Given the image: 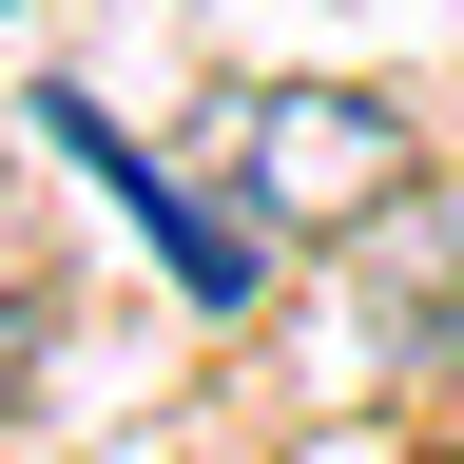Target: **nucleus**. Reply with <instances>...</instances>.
I'll list each match as a JSON object with an SVG mask.
<instances>
[{
  "label": "nucleus",
  "mask_w": 464,
  "mask_h": 464,
  "mask_svg": "<svg viewBox=\"0 0 464 464\" xmlns=\"http://www.w3.org/2000/svg\"><path fill=\"white\" fill-rule=\"evenodd\" d=\"M426 464H464V445H426Z\"/></svg>",
  "instance_id": "obj_4"
},
{
  "label": "nucleus",
  "mask_w": 464,
  "mask_h": 464,
  "mask_svg": "<svg viewBox=\"0 0 464 464\" xmlns=\"http://www.w3.org/2000/svg\"><path fill=\"white\" fill-rule=\"evenodd\" d=\"M20 368H39V290H0V406H20Z\"/></svg>",
  "instance_id": "obj_3"
},
{
  "label": "nucleus",
  "mask_w": 464,
  "mask_h": 464,
  "mask_svg": "<svg viewBox=\"0 0 464 464\" xmlns=\"http://www.w3.org/2000/svg\"><path fill=\"white\" fill-rule=\"evenodd\" d=\"M232 194H252V232H387L426 194V136L368 78H271L232 97Z\"/></svg>",
  "instance_id": "obj_1"
},
{
  "label": "nucleus",
  "mask_w": 464,
  "mask_h": 464,
  "mask_svg": "<svg viewBox=\"0 0 464 464\" xmlns=\"http://www.w3.org/2000/svg\"><path fill=\"white\" fill-rule=\"evenodd\" d=\"M368 271H387V368L445 387V368H464V213H387Z\"/></svg>",
  "instance_id": "obj_2"
}]
</instances>
